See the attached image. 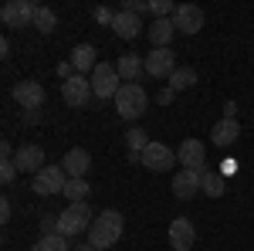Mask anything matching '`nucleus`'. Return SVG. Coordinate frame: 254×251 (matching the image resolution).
Wrapping results in <instances>:
<instances>
[{
	"mask_svg": "<svg viewBox=\"0 0 254 251\" xmlns=\"http://www.w3.org/2000/svg\"><path fill=\"white\" fill-rule=\"evenodd\" d=\"M119 238H122V214L119 211H102L88 228V245H95L102 251L112 248Z\"/></svg>",
	"mask_w": 254,
	"mask_h": 251,
	"instance_id": "1",
	"label": "nucleus"
},
{
	"mask_svg": "<svg viewBox=\"0 0 254 251\" xmlns=\"http://www.w3.org/2000/svg\"><path fill=\"white\" fill-rule=\"evenodd\" d=\"M146 109H149V95L142 92V85L126 82V85L119 88V95H116V112L122 119H139Z\"/></svg>",
	"mask_w": 254,
	"mask_h": 251,
	"instance_id": "2",
	"label": "nucleus"
},
{
	"mask_svg": "<svg viewBox=\"0 0 254 251\" xmlns=\"http://www.w3.org/2000/svg\"><path fill=\"white\" fill-rule=\"evenodd\" d=\"M92 221H95V217L88 211V204H68V207L58 214V231L64 234V238H75V234L88 231Z\"/></svg>",
	"mask_w": 254,
	"mask_h": 251,
	"instance_id": "3",
	"label": "nucleus"
},
{
	"mask_svg": "<svg viewBox=\"0 0 254 251\" xmlns=\"http://www.w3.org/2000/svg\"><path fill=\"white\" fill-rule=\"evenodd\" d=\"M122 78H119L116 65H105V61H98V68L92 72V92H95V98H116L119 95V85Z\"/></svg>",
	"mask_w": 254,
	"mask_h": 251,
	"instance_id": "4",
	"label": "nucleus"
},
{
	"mask_svg": "<svg viewBox=\"0 0 254 251\" xmlns=\"http://www.w3.org/2000/svg\"><path fill=\"white\" fill-rule=\"evenodd\" d=\"M64 187H68V173H64V167H44L41 173H34V183H31V190L41 193V197L64 193Z\"/></svg>",
	"mask_w": 254,
	"mask_h": 251,
	"instance_id": "5",
	"label": "nucleus"
},
{
	"mask_svg": "<svg viewBox=\"0 0 254 251\" xmlns=\"http://www.w3.org/2000/svg\"><path fill=\"white\" fill-rule=\"evenodd\" d=\"M92 95H95V92H92V78L71 75V78H64V82H61V98H64L71 109H81Z\"/></svg>",
	"mask_w": 254,
	"mask_h": 251,
	"instance_id": "6",
	"label": "nucleus"
},
{
	"mask_svg": "<svg viewBox=\"0 0 254 251\" xmlns=\"http://www.w3.org/2000/svg\"><path fill=\"white\" fill-rule=\"evenodd\" d=\"M34 7L38 3H31V0H10V3H3L0 20L7 27H27V24H34Z\"/></svg>",
	"mask_w": 254,
	"mask_h": 251,
	"instance_id": "7",
	"label": "nucleus"
},
{
	"mask_svg": "<svg viewBox=\"0 0 254 251\" xmlns=\"http://www.w3.org/2000/svg\"><path fill=\"white\" fill-rule=\"evenodd\" d=\"M173 160H176V153L170 146H163V143H149L146 153L139 156V163H142L146 170H153V173H166V170L173 167Z\"/></svg>",
	"mask_w": 254,
	"mask_h": 251,
	"instance_id": "8",
	"label": "nucleus"
},
{
	"mask_svg": "<svg viewBox=\"0 0 254 251\" xmlns=\"http://www.w3.org/2000/svg\"><path fill=\"white\" fill-rule=\"evenodd\" d=\"M176 160L183 163V170H196V173H207L203 163H207V150L200 139H183L180 150H176Z\"/></svg>",
	"mask_w": 254,
	"mask_h": 251,
	"instance_id": "9",
	"label": "nucleus"
},
{
	"mask_svg": "<svg viewBox=\"0 0 254 251\" xmlns=\"http://www.w3.org/2000/svg\"><path fill=\"white\" fill-rule=\"evenodd\" d=\"M173 27L180 34H196L203 27V10L196 3H180L176 14H173Z\"/></svg>",
	"mask_w": 254,
	"mask_h": 251,
	"instance_id": "10",
	"label": "nucleus"
},
{
	"mask_svg": "<svg viewBox=\"0 0 254 251\" xmlns=\"http://www.w3.org/2000/svg\"><path fill=\"white\" fill-rule=\"evenodd\" d=\"M146 72L153 78H170L176 72V55L170 48H153V55H146Z\"/></svg>",
	"mask_w": 254,
	"mask_h": 251,
	"instance_id": "11",
	"label": "nucleus"
},
{
	"mask_svg": "<svg viewBox=\"0 0 254 251\" xmlns=\"http://www.w3.org/2000/svg\"><path fill=\"white\" fill-rule=\"evenodd\" d=\"M14 98L20 102V109H31L34 112V109L44 105V85L41 82H31V78L27 82H17L14 85Z\"/></svg>",
	"mask_w": 254,
	"mask_h": 251,
	"instance_id": "12",
	"label": "nucleus"
},
{
	"mask_svg": "<svg viewBox=\"0 0 254 251\" xmlns=\"http://www.w3.org/2000/svg\"><path fill=\"white\" fill-rule=\"evenodd\" d=\"M61 167H64V173H68V180H85V173H88V167H92V156H88V150H81V146H75V150H68V153H64V160H61Z\"/></svg>",
	"mask_w": 254,
	"mask_h": 251,
	"instance_id": "13",
	"label": "nucleus"
},
{
	"mask_svg": "<svg viewBox=\"0 0 254 251\" xmlns=\"http://www.w3.org/2000/svg\"><path fill=\"white\" fill-rule=\"evenodd\" d=\"M200 187H203V173H196V170H180V173L173 176V193L180 197V200L196 197Z\"/></svg>",
	"mask_w": 254,
	"mask_h": 251,
	"instance_id": "14",
	"label": "nucleus"
},
{
	"mask_svg": "<svg viewBox=\"0 0 254 251\" xmlns=\"http://www.w3.org/2000/svg\"><path fill=\"white\" fill-rule=\"evenodd\" d=\"M193 241H196L193 224H190L187 217H176L173 224H170V245H173V251H190Z\"/></svg>",
	"mask_w": 254,
	"mask_h": 251,
	"instance_id": "15",
	"label": "nucleus"
},
{
	"mask_svg": "<svg viewBox=\"0 0 254 251\" xmlns=\"http://www.w3.org/2000/svg\"><path fill=\"white\" fill-rule=\"evenodd\" d=\"M14 163H17L20 173H41L44 170V150L41 146H20Z\"/></svg>",
	"mask_w": 254,
	"mask_h": 251,
	"instance_id": "16",
	"label": "nucleus"
},
{
	"mask_svg": "<svg viewBox=\"0 0 254 251\" xmlns=\"http://www.w3.org/2000/svg\"><path fill=\"white\" fill-rule=\"evenodd\" d=\"M112 31H116L119 38L132 41L142 34V20H139V14H132V10H119L116 20H112Z\"/></svg>",
	"mask_w": 254,
	"mask_h": 251,
	"instance_id": "17",
	"label": "nucleus"
},
{
	"mask_svg": "<svg viewBox=\"0 0 254 251\" xmlns=\"http://www.w3.org/2000/svg\"><path fill=\"white\" fill-rule=\"evenodd\" d=\"M149 41H153V48H170V41H173L176 27H173V17H156L149 24Z\"/></svg>",
	"mask_w": 254,
	"mask_h": 251,
	"instance_id": "18",
	"label": "nucleus"
},
{
	"mask_svg": "<svg viewBox=\"0 0 254 251\" xmlns=\"http://www.w3.org/2000/svg\"><path fill=\"white\" fill-rule=\"evenodd\" d=\"M71 68H75V75H81V72H95L98 68L95 48H92V44H78V48L71 51Z\"/></svg>",
	"mask_w": 254,
	"mask_h": 251,
	"instance_id": "19",
	"label": "nucleus"
},
{
	"mask_svg": "<svg viewBox=\"0 0 254 251\" xmlns=\"http://www.w3.org/2000/svg\"><path fill=\"white\" fill-rule=\"evenodd\" d=\"M237 136H241L237 119H220L214 126V133H210V139H214V146H231V143H237Z\"/></svg>",
	"mask_w": 254,
	"mask_h": 251,
	"instance_id": "20",
	"label": "nucleus"
},
{
	"mask_svg": "<svg viewBox=\"0 0 254 251\" xmlns=\"http://www.w3.org/2000/svg\"><path fill=\"white\" fill-rule=\"evenodd\" d=\"M116 72H119V78H126V82H136L139 72H146V61L139 58V55H122V58L116 61Z\"/></svg>",
	"mask_w": 254,
	"mask_h": 251,
	"instance_id": "21",
	"label": "nucleus"
},
{
	"mask_svg": "<svg viewBox=\"0 0 254 251\" xmlns=\"http://www.w3.org/2000/svg\"><path fill=\"white\" fill-rule=\"evenodd\" d=\"M34 27H38L41 34H51V31L58 27L55 10H51V7H44V3H38V7H34Z\"/></svg>",
	"mask_w": 254,
	"mask_h": 251,
	"instance_id": "22",
	"label": "nucleus"
},
{
	"mask_svg": "<svg viewBox=\"0 0 254 251\" xmlns=\"http://www.w3.org/2000/svg\"><path fill=\"white\" fill-rule=\"evenodd\" d=\"M126 143H129V156H132V160H139V156L146 153V146H149V136H146V129L132 126V129H129V136H126Z\"/></svg>",
	"mask_w": 254,
	"mask_h": 251,
	"instance_id": "23",
	"label": "nucleus"
},
{
	"mask_svg": "<svg viewBox=\"0 0 254 251\" xmlns=\"http://www.w3.org/2000/svg\"><path fill=\"white\" fill-rule=\"evenodd\" d=\"M190 85H196V72H193V68H187V65H183V68H176L173 75H170V88H173V92L190 88Z\"/></svg>",
	"mask_w": 254,
	"mask_h": 251,
	"instance_id": "24",
	"label": "nucleus"
},
{
	"mask_svg": "<svg viewBox=\"0 0 254 251\" xmlns=\"http://www.w3.org/2000/svg\"><path fill=\"white\" fill-rule=\"evenodd\" d=\"M224 187H227V183H224V173H214V170L203 173V187H200V190L207 193V197H224Z\"/></svg>",
	"mask_w": 254,
	"mask_h": 251,
	"instance_id": "25",
	"label": "nucleus"
},
{
	"mask_svg": "<svg viewBox=\"0 0 254 251\" xmlns=\"http://www.w3.org/2000/svg\"><path fill=\"white\" fill-rule=\"evenodd\" d=\"M88 193H92V187H88L85 180H68V187H64V197H68L71 204H85Z\"/></svg>",
	"mask_w": 254,
	"mask_h": 251,
	"instance_id": "26",
	"label": "nucleus"
},
{
	"mask_svg": "<svg viewBox=\"0 0 254 251\" xmlns=\"http://www.w3.org/2000/svg\"><path fill=\"white\" fill-rule=\"evenodd\" d=\"M31 251H71V248H68V238L64 234H51V238H41Z\"/></svg>",
	"mask_w": 254,
	"mask_h": 251,
	"instance_id": "27",
	"label": "nucleus"
},
{
	"mask_svg": "<svg viewBox=\"0 0 254 251\" xmlns=\"http://www.w3.org/2000/svg\"><path fill=\"white\" fill-rule=\"evenodd\" d=\"M176 7L180 3H173V0H149V10L156 17H170V14H176Z\"/></svg>",
	"mask_w": 254,
	"mask_h": 251,
	"instance_id": "28",
	"label": "nucleus"
},
{
	"mask_svg": "<svg viewBox=\"0 0 254 251\" xmlns=\"http://www.w3.org/2000/svg\"><path fill=\"white\" fill-rule=\"evenodd\" d=\"M14 176H17V163H14V160H3V167H0V180L10 183Z\"/></svg>",
	"mask_w": 254,
	"mask_h": 251,
	"instance_id": "29",
	"label": "nucleus"
},
{
	"mask_svg": "<svg viewBox=\"0 0 254 251\" xmlns=\"http://www.w3.org/2000/svg\"><path fill=\"white\" fill-rule=\"evenodd\" d=\"M41 234H44V238L61 234V231H58V217H44V221H41Z\"/></svg>",
	"mask_w": 254,
	"mask_h": 251,
	"instance_id": "30",
	"label": "nucleus"
},
{
	"mask_svg": "<svg viewBox=\"0 0 254 251\" xmlns=\"http://www.w3.org/2000/svg\"><path fill=\"white\" fill-rule=\"evenodd\" d=\"M122 10H132V14H142V10H149V3H146V0H126V3H122Z\"/></svg>",
	"mask_w": 254,
	"mask_h": 251,
	"instance_id": "31",
	"label": "nucleus"
},
{
	"mask_svg": "<svg viewBox=\"0 0 254 251\" xmlns=\"http://www.w3.org/2000/svg\"><path fill=\"white\" fill-rule=\"evenodd\" d=\"M95 20H98V24H112L116 14H112V10H105V7H95Z\"/></svg>",
	"mask_w": 254,
	"mask_h": 251,
	"instance_id": "32",
	"label": "nucleus"
},
{
	"mask_svg": "<svg viewBox=\"0 0 254 251\" xmlns=\"http://www.w3.org/2000/svg\"><path fill=\"white\" fill-rule=\"evenodd\" d=\"M0 156H3V160H14V150H10V143H7V139H3V143H0Z\"/></svg>",
	"mask_w": 254,
	"mask_h": 251,
	"instance_id": "33",
	"label": "nucleus"
},
{
	"mask_svg": "<svg viewBox=\"0 0 254 251\" xmlns=\"http://www.w3.org/2000/svg\"><path fill=\"white\" fill-rule=\"evenodd\" d=\"M0 221H10V200H0Z\"/></svg>",
	"mask_w": 254,
	"mask_h": 251,
	"instance_id": "34",
	"label": "nucleus"
},
{
	"mask_svg": "<svg viewBox=\"0 0 254 251\" xmlns=\"http://www.w3.org/2000/svg\"><path fill=\"white\" fill-rule=\"evenodd\" d=\"M237 116V102H227L224 105V119H234Z\"/></svg>",
	"mask_w": 254,
	"mask_h": 251,
	"instance_id": "35",
	"label": "nucleus"
},
{
	"mask_svg": "<svg viewBox=\"0 0 254 251\" xmlns=\"http://www.w3.org/2000/svg\"><path fill=\"white\" fill-rule=\"evenodd\" d=\"M75 251H102V248H95V245H78Z\"/></svg>",
	"mask_w": 254,
	"mask_h": 251,
	"instance_id": "36",
	"label": "nucleus"
}]
</instances>
